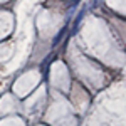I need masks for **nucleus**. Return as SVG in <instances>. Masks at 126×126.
Listing matches in <instances>:
<instances>
[{
	"mask_svg": "<svg viewBox=\"0 0 126 126\" xmlns=\"http://www.w3.org/2000/svg\"><path fill=\"white\" fill-rule=\"evenodd\" d=\"M64 32H66V27H62V29H61V32H59L57 35L54 37V42H52L54 46H57L59 42H61V39H62V35H64Z\"/></svg>",
	"mask_w": 126,
	"mask_h": 126,
	"instance_id": "obj_1",
	"label": "nucleus"
}]
</instances>
